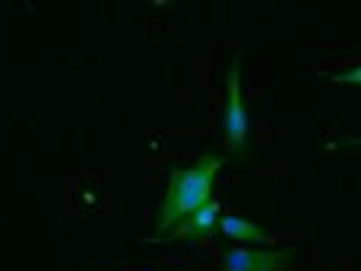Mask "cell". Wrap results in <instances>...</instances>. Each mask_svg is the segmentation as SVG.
Listing matches in <instances>:
<instances>
[{"instance_id": "8992f818", "label": "cell", "mask_w": 361, "mask_h": 271, "mask_svg": "<svg viewBox=\"0 0 361 271\" xmlns=\"http://www.w3.org/2000/svg\"><path fill=\"white\" fill-rule=\"evenodd\" d=\"M331 79H334V82H340V84H343V82L359 84V68H350L348 73H337V76H331Z\"/></svg>"}, {"instance_id": "5b68a950", "label": "cell", "mask_w": 361, "mask_h": 271, "mask_svg": "<svg viewBox=\"0 0 361 271\" xmlns=\"http://www.w3.org/2000/svg\"><path fill=\"white\" fill-rule=\"evenodd\" d=\"M217 231L226 239H234V241H250V244H274V236L267 234L264 228H258L253 222L242 220V217H220L217 220Z\"/></svg>"}, {"instance_id": "3957f363", "label": "cell", "mask_w": 361, "mask_h": 271, "mask_svg": "<svg viewBox=\"0 0 361 271\" xmlns=\"http://www.w3.org/2000/svg\"><path fill=\"white\" fill-rule=\"evenodd\" d=\"M293 255H296L293 247H283V250L234 247L223 253V271H283Z\"/></svg>"}, {"instance_id": "7a4b0ae2", "label": "cell", "mask_w": 361, "mask_h": 271, "mask_svg": "<svg viewBox=\"0 0 361 271\" xmlns=\"http://www.w3.org/2000/svg\"><path fill=\"white\" fill-rule=\"evenodd\" d=\"M223 139L236 155L247 146V108L242 98V52L234 54L226 76V106H223Z\"/></svg>"}, {"instance_id": "277c9868", "label": "cell", "mask_w": 361, "mask_h": 271, "mask_svg": "<svg viewBox=\"0 0 361 271\" xmlns=\"http://www.w3.org/2000/svg\"><path fill=\"white\" fill-rule=\"evenodd\" d=\"M217 215H220V203L217 201H209V203H204L199 206L193 215H188L182 220L180 225L171 231V236H166V239H199V236H209V231L217 225Z\"/></svg>"}, {"instance_id": "6da1fadb", "label": "cell", "mask_w": 361, "mask_h": 271, "mask_svg": "<svg viewBox=\"0 0 361 271\" xmlns=\"http://www.w3.org/2000/svg\"><path fill=\"white\" fill-rule=\"evenodd\" d=\"M223 168V158L220 155H201L196 163L174 168L169 177V190L163 198L161 215L155 222L158 239H163L166 231H174L188 215H193L199 206L212 201V190H215V179Z\"/></svg>"}]
</instances>
